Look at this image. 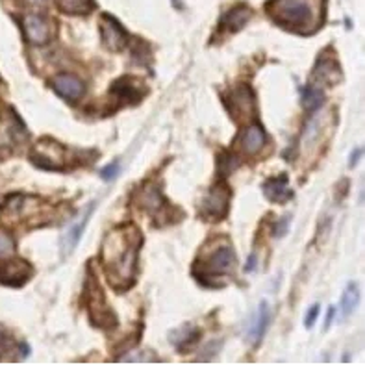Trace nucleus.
Wrapping results in <instances>:
<instances>
[{
  "instance_id": "1",
  "label": "nucleus",
  "mask_w": 365,
  "mask_h": 365,
  "mask_svg": "<svg viewBox=\"0 0 365 365\" xmlns=\"http://www.w3.org/2000/svg\"><path fill=\"white\" fill-rule=\"evenodd\" d=\"M141 247L143 234L134 222L111 228L102 241V267L106 280L117 293H126L135 284Z\"/></svg>"
},
{
  "instance_id": "2",
  "label": "nucleus",
  "mask_w": 365,
  "mask_h": 365,
  "mask_svg": "<svg viewBox=\"0 0 365 365\" xmlns=\"http://www.w3.org/2000/svg\"><path fill=\"white\" fill-rule=\"evenodd\" d=\"M265 11L287 32L308 36L323 26L327 0H269Z\"/></svg>"
},
{
  "instance_id": "3",
  "label": "nucleus",
  "mask_w": 365,
  "mask_h": 365,
  "mask_svg": "<svg viewBox=\"0 0 365 365\" xmlns=\"http://www.w3.org/2000/svg\"><path fill=\"white\" fill-rule=\"evenodd\" d=\"M236 265L237 256L228 237H217L197 256L191 267V274L200 286L221 287L225 286L227 278L232 277Z\"/></svg>"
},
{
  "instance_id": "4",
  "label": "nucleus",
  "mask_w": 365,
  "mask_h": 365,
  "mask_svg": "<svg viewBox=\"0 0 365 365\" xmlns=\"http://www.w3.org/2000/svg\"><path fill=\"white\" fill-rule=\"evenodd\" d=\"M83 302H86V308H88V317L91 327L98 330H111L119 324L115 312L108 306L101 280H98L93 269L88 273V280H86V286H83Z\"/></svg>"
},
{
  "instance_id": "5",
  "label": "nucleus",
  "mask_w": 365,
  "mask_h": 365,
  "mask_svg": "<svg viewBox=\"0 0 365 365\" xmlns=\"http://www.w3.org/2000/svg\"><path fill=\"white\" fill-rule=\"evenodd\" d=\"M135 204L139 208L145 210L147 215L156 222L158 227H163V225H171L176 222L178 219H182L180 208L173 206L169 200L163 197L160 185L156 184H143L135 191Z\"/></svg>"
},
{
  "instance_id": "6",
  "label": "nucleus",
  "mask_w": 365,
  "mask_h": 365,
  "mask_svg": "<svg viewBox=\"0 0 365 365\" xmlns=\"http://www.w3.org/2000/svg\"><path fill=\"white\" fill-rule=\"evenodd\" d=\"M67 148L61 143H58L52 138H41L32 147L28 160L37 167V169H45V171H65V165L69 163L67 158Z\"/></svg>"
},
{
  "instance_id": "7",
  "label": "nucleus",
  "mask_w": 365,
  "mask_h": 365,
  "mask_svg": "<svg viewBox=\"0 0 365 365\" xmlns=\"http://www.w3.org/2000/svg\"><path fill=\"white\" fill-rule=\"evenodd\" d=\"M232 200V190L228 187L227 182H217L212 185V190L204 197V200L199 206L200 217L208 222H219L228 215Z\"/></svg>"
},
{
  "instance_id": "8",
  "label": "nucleus",
  "mask_w": 365,
  "mask_h": 365,
  "mask_svg": "<svg viewBox=\"0 0 365 365\" xmlns=\"http://www.w3.org/2000/svg\"><path fill=\"white\" fill-rule=\"evenodd\" d=\"M148 89L139 80L132 78V76H120L119 80L110 86V98L113 102V106L125 108V106H135L143 101Z\"/></svg>"
},
{
  "instance_id": "9",
  "label": "nucleus",
  "mask_w": 365,
  "mask_h": 365,
  "mask_svg": "<svg viewBox=\"0 0 365 365\" xmlns=\"http://www.w3.org/2000/svg\"><path fill=\"white\" fill-rule=\"evenodd\" d=\"M225 104H227L228 113L234 119H249L256 110L252 88L247 83H237L236 88L225 95Z\"/></svg>"
},
{
  "instance_id": "10",
  "label": "nucleus",
  "mask_w": 365,
  "mask_h": 365,
  "mask_svg": "<svg viewBox=\"0 0 365 365\" xmlns=\"http://www.w3.org/2000/svg\"><path fill=\"white\" fill-rule=\"evenodd\" d=\"M19 23H21V30H23L24 34V39H26L30 45L43 46L51 41L52 36H54V24H52V21H48L46 17H41V15H24Z\"/></svg>"
},
{
  "instance_id": "11",
  "label": "nucleus",
  "mask_w": 365,
  "mask_h": 365,
  "mask_svg": "<svg viewBox=\"0 0 365 365\" xmlns=\"http://www.w3.org/2000/svg\"><path fill=\"white\" fill-rule=\"evenodd\" d=\"M34 267L23 258L0 259V284L9 287H21L32 278Z\"/></svg>"
},
{
  "instance_id": "12",
  "label": "nucleus",
  "mask_w": 365,
  "mask_h": 365,
  "mask_svg": "<svg viewBox=\"0 0 365 365\" xmlns=\"http://www.w3.org/2000/svg\"><path fill=\"white\" fill-rule=\"evenodd\" d=\"M98 24H101L102 43H104V46H106L108 51L119 52L130 43V36L128 32H126V28L123 26L113 15L102 14L101 23Z\"/></svg>"
},
{
  "instance_id": "13",
  "label": "nucleus",
  "mask_w": 365,
  "mask_h": 365,
  "mask_svg": "<svg viewBox=\"0 0 365 365\" xmlns=\"http://www.w3.org/2000/svg\"><path fill=\"white\" fill-rule=\"evenodd\" d=\"M343 73L341 67H339L338 60L336 58H329L327 52L319 56V60L315 63L314 73H312V80H314V86L317 88H324V86H336V83L341 82Z\"/></svg>"
},
{
  "instance_id": "14",
  "label": "nucleus",
  "mask_w": 365,
  "mask_h": 365,
  "mask_svg": "<svg viewBox=\"0 0 365 365\" xmlns=\"http://www.w3.org/2000/svg\"><path fill=\"white\" fill-rule=\"evenodd\" d=\"M51 88L54 89L58 97H61L67 102H73V104L78 102L86 95V83H83V80H80L78 76H74V74L69 73L54 76L51 80Z\"/></svg>"
},
{
  "instance_id": "15",
  "label": "nucleus",
  "mask_w": 365,
  "mask_h": 365,
  "mask_svg": "<svg viewBox=\"0 0 365 365\" xmlns=\"http://www.w3.org/2000/svg\"><path fill=\"white\" fill-rule=\"evenodd\" d=\"M255 11L249 8L247 4H237L234 8H230L227 14L222 15L221 21H219L217 26V36H222V34H236L240 32L241 28H245L247 23L252 19Z\"/></svg>"
},
{
  "instance_id": "16",
  "label": "nucleus",
  "mask_w": 365,
  "mask_h": 365,
  "mask_svg": "<svg viewBox=\"0 0 365 365\" xmlns=\"http://www.w3.org/2000/svg\"><path fill=\"white\" fill-rule=\"evenodd\" d=\"M200 336H202V332L197 327L185 323L169 332V341L178 352H187L200 341Z\"/></svg>"
},
{
  "instance_id": "17",
  "label": "nucleus",
  "mask_w": 365,
  "mask_h": 365,
  "mask_svg": "<svg viewBox=\"0 0 365 365\" xmlns=\"http://www.w3.org/2000/svg\"><path fill=\"white\" fill-rule=\"evenodd\" d=\"M264 195L267 197L271 202L274 204H286L293 199V191L289 187V180H287V175H280L277 178H269L264 185Z\"/></svg>"
},
{
  "instance_id": "18",
  "label": "nucleus",
  "mask_w": 365,
  "mask_h": 365,
  "mask_svg": "<svg viewBox=\"0 0 365 365\" xmlns=\"http://www.w3.org/2000/svg\"><path fill=\"white\" fill-rule=\"evenodd\" d=\"M267 143V134H265L264 126L259 123H252L249 128L241 134L240 145L241 150L245 154H258Z\"/></svg>"
},
{
  "instance_id": "19",
  "label": "nucleus",
  "mask_w": 365,
  "mask_h": 365,
  "mask_svg": "<svg viewBox=\"0 0 365 365\" xmlns=\"http://www.w3.org/2000/svg\"><path fill=\"white\" fill-rule=\"evenodd\" d=\"M95 206H97V202L89 204L88 208H86V212H83L82 217H80V221L74 222L73 227H71V230L67 232V234H65V236H63V240H61V247H63L65 255H71V252H73V250L76 249L80 237H82L83 230H86L89 219H91L93 210H95Z\"/></svg>"
},
{
  "instance_id": "20",
  "label": "nucleus",
  "mask_w": 365,
  "mask_h": 365,
  "mask_svg": "<svg viewBox=\"0 0 365 365\" xmlns=\"http://www.w3.org/2000/svg\"><path fill=\"white\" fill-rule=\"evenodd\" d=\"M269 319H271V308H269V304L265 301L259 302L258 312H256V315L252 317L249 330H247V339H249L250 343L258 345V343L264 339V334L269 327Z\"/></svg>"
},
{
  "instance_id": "21",
  "label": "nucleus",
  "mask_w": 365,
  "mask_h": 365,
  "mask_svg": "<svg viewBox=\"0 0 365 365\" xmlns=\"http://www.w3.org/2000/svg\"><path fill=\"white\" fill-rule=\"evenodd\" d=\"M301 101H302V106H304L306 111L315 113V111H319L321 108H323L327 97H324L323 89L317 88V86H314V83H310V86L302 88Z\"/></svg>"
},
{
  "instance_id": "22",
  "label": "nucleus",
  "mask_w": 365,
  "mask_h": 365,
  "mask_svg": "<svg viewBox=\"0 0 365 365\" xmlns=\"http://www.w3.org/2000/svg\"><path fill=\"white\" fill-rule=\"evenodd\" d=\"M58 8L65 15H89L95 11V0H58Z\"/></svg>"
},
{
  "instance_id": "23",
  "label": "nucleus",
  "mask_w": 365,
  "mask_h": 365,
  "mask_svg": "<svg viewBox=\"0 0 365 365\" xmlns=\"http://www.w3.org/2000/svg\"><path fill=\"white\" fill-rule=\"evenodd\" d=\"M358 297H360V292H358L356 284H347V287H345V292H343L341 297V312L345 317H349L358 306Z\"/></svg>"
},
{
  "instance_id": "24",
  "label": "nucleus",
  "mask_w": 365,
  "mask_h": 365,
  "mask_svg": "<svg viewBox=\"0 0 365 365\" xmlns=\"http://www.w3.org/2000/svg\"><path fill=\"white\" fill-rule=\"evenodd\" d=\"M19 345H21V343L15 341V339L11 338L6 330L0 329V361L6 360V358H8V360H14L11 356L15 354Z\"/></svg>"
},
{
  "instance_id": "25",
  "label": "nucleus",
  "mask_w": 365,
  "mask_h": 365,
  "mask_svg": "<svg viewBox=\"0 0 365 365\" xmlns=\"http://www.w3.org/2000/svg\"><path fill=\"white\" fill-rule=\"evenodd\" d=\"M237 163H240V162H237L236 156H232V154H228V153H222L221 156H219V160H217L219 175H221L222 178H225V176H228L230 173L236 171Z\"/></svg>"
},
{
  "instance_id": "26",
  "label": "nucleus",
  "mask_w": 365,
  "mask_h": 365,
  "mask_svg": "<svg viewBox=\"0 0 365 365\" xmlns=\"http://www.w3.org/2000/svg\"><path fill=\"white\" fill-rule=\"evenodd\" d=\"M15 252V240L11 234L0 228V259L11 258Z\"/></svg>"
},
{
  "instance_id": "27",
  "label": "nucleus",
  "mask_w": 365,
  "mask_h": 365,
  "mask_svg": "<svg viewBox=\"0 0 365 365\" xmlns=\"http://www.w3.org/2000/svg\"><path fill=\"white\" fill-rule=\"evenodd\" d=\"M319 312H321V306L319 304H314L310 308V310L306 312V317H304V327L306 329H312L315 324V321H317V317H319Z\"/></svg>"
},
{
  "instance_id": "28",
  "label": "nucleus",
  "mask_w": 365,
  "mask_h": 365,
  "mask_svg": "<svg viewBox=\"0 0 365 365\" xmlns=\"http://www.w3.org/2000/svg\"><path fill=\"white\" fill-rule=\"evenodd\" d=\"M289 222H292V215H286L284 219L277 222V228H274V237H284L289 230Z\"/></svg>"
},
{
  "instance_id": "29",
  "label": "nucleus",
  "mask_w": 365,
  "mask_h": 365,
  "mask_svg": "<svg viewBox=\"0 0 365 365\" xmlns=\"http://www.w3.org/2000/svg\"><path fill=\"white\" fill-rule=\"evenodd\" d=\"M117 173H119V162H113L102 169L101 176L104 178V180H113V178L117 176Z\"/></svg>"
},
{
  "instance_id": "30",
  "label": "nucleus",
  "mask_w": 365,
  "mask_h": 365,
  "mask_svg": "<svg viewBox=\"0 0 365 365\" xmlns=\"http://www.w3.org/2000/svg\"><path fill=\"white\" fill-rule=\"evenodd\" d=\"M221 345H222L221 341L210 343V349L208 347L204 349V352H202V354H200V360H212V358L215 356V354H217V352H219Z\"/></svg>"
},
{
  "instance_id": "31",
  "label": "nucleus",
  "mask_w": 365,
  "mask_h": 365,
  "mask_svg": "<svg viewBox=\"0 0 365 365\" xmlns=\"http://www.w3.org/2000/svg\"><path fill=\"white\" fill-rule=\"evenodd\" d=\"M51 2H54V0H21V4H26V6H32V8H48L51 6Z\"/></svg>"
},
{
  "instance_id": "32",
  "label": "nucleus",
  "mask_w": 365,
  "mask_h": 365,
  "mask_svg": "<svg viewBox=\"0 0 365 365\" xmlns=\"http://www.w3.org/2000/svg\"><path fill=\"white\" fill-rule=\"evenodd\" d=\"M256 265H258V256L252 255L249 258V262H247V265H245V273H252V271L256 269Z\"/></svg>"
},
{
  "instance_id": "33",
  "label": "nucleus",
  "mask_w": 365,
  "mask_h": 365,
  "mask_svg": "<svg viewBox=\"0 0 365 365\" xmlns=\"http://www.w3.org/2000/svg\"><path fill=\"white\" fill-rule=\"evenodd\" d=\"M360 156H361V150H360V148H356V150L351 154V160H349V167H356Z\"/></svg>"
},
{
  "instance_id": "34",
  "label": "nucleus",
  "mask_w": 365,
  "mask_h": 365,
  "mask_svg": "<svg viewBox=\"0 0 365 365\" xmlns=\"http://www.w3.org/2000/svg\"><path fill=\"white\" fill-rule=\"evenodd\" d=\"M334 308H330V312H329V319L324 321V329H330V323H332V319H334Z\"/></svg>"
},
{
  "instance_id": "35",
  "label": "nucleus",
  "mask_w": 365,
  "mask_h": 365,
  "mask_svg": "<svg viewBox=\"0 0 365 365\" xmlns=\"http://www.w3.org/2000/svg\"><path fill=\"white\" fill-rule=\"evenodd\" d=\"M2 150H6V148L0 147V160H4V158H6V154H2Z\"/></svg>"
},
{
  "instance_id": "36",
  "label": "nucleus",
  "mask_w": 365,
  "mask_h": 365,
  "mask_svg": "<svg viewBox=\"0 0 365 365\" xmlns=\"http://www.w3.org/2000/svg\"><path fill=\"white\" fill-rule=\"evenodd\" d=\"M173 4H175V6H182V0H173Z\"/></svg>"
}]
</instances>
